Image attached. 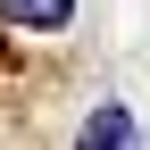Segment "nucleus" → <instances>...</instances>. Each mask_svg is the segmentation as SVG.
I'll list each match as a JSON object with an SVG mask.
<instances>
[{
    "label": "nucleus",
    "mask_w": 150,
    "mask_h": 150,
    "mask_svg": "<svg viewBox=\"0 0 150 150\" xmlns=\"http://www.w3.org/2000/svg\"><path fill=\"white\" fill-rule=\"evenodd\" d=\"M75 150H142L134 108H125V100H100V108L83 117V134H75Z\"/></svg>",
    "instance_id": "1"
},
{
    "label": "nucleus",
    "mask_w": 150,
    "mask_h": 150,
    "mask_svg": "<svg viewBox=\"0 0 150 150\" xmlns=\"http://www.w3.org/2000/svg\"><path fill=\"white\" fill-rule=\"evenodd\" d=\"M0 17L25 25V33H59L67 17H75V0H0Z\"/></svg>",
    "instance_id": "2"
}]
</instances>
